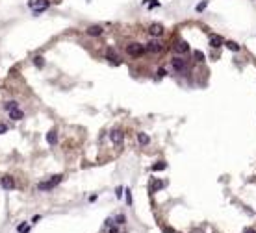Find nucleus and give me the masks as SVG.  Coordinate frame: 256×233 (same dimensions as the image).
<instances>
[{"instance_id": "1", "label": "nucleus", "mask_w": 256, "mask_h": 233, "mask_svg": "<svg viewBox=\"0 0 256 233\" xmlns=\"http://www.w3.org/2000/svg\"><path fill=\"white\" fill-rule=\"evenodd\" d=\"M147 52H148L147 45H143V43H130V45H126V54L130 57H143Z\"/></svg>"}, {"instance_id": "2", "label": "nucleus", "mask_w": 256, "mask_h": 233, "mask_svg": "<svg viewBox=\"0 0 256 233\" xmlns=\"http://www.w3.org/2000/svg\"><path fill=\"white\" fill-rule=\"evenodd\" d=\"M169 65H171V69L175 70V72L184 74L187 70V59H184L182 56H173L169 59Z\"/></svg>"}, {"instance_id": "3", "label": "nucleus", "mask_w": 256, "mask_h": 233, "mask_svg": "<svg viewBox=\"0 0 256 233\" xmlns=\"http://www.w3.org/2000/svg\"><path fill=\"white\" fill-rule=\"evenodd\" d=\"M61 180H63V176H61V174H56V176H52V178H50V180L41 181V183L37 185V189H39V191H50V189H54L56 185H60V183H61Z\"/></svg>"}, {"instance_id": "4", "label": "nucleus", "mask_w": 256, "mask_h": 233, "mask_svg": "<svg viewBox=\"0 0 256 233\" xmlns=\"http://www.w3.org/2000/svg\"><path fill=\"white\" fill-rule=\"evenodd\" d=\"M147 50H148V52H152V54H161L165 50V45L160 41V39H152V41L147 45Z\"/></svg>"}, {"instance_id": "5", "label": "nucleus", "mask_w": 256, "mask_h": 233, "mask_svg": "<svg viewBox=\"0 0 256 233\" xmlns=\"http://www.w3.org/2000/svg\"><path fill=\"white\" fill-rule=\"evenodd\" d=\"M110 141H112L113 144L121 146L124 143V132L123 130H112V132H110Z\"/></svg>"}, {"instance_id": "6", "label": "nucleus", "mask_w": 256, "mask_h": 233, "mask_svg": "<svg viewBox=\"0 0 256 233\" xmlns=\"http://www.w3.org/2000/svg\"><path fill=\"white\" fill-rule=\"evenodd\" d=\"M173 50H175L176 54H187L189 52V45H187V41H184V39H178V41L175 43V46H173Z\"/></svg>"}, {"instance_id": "7", "label": "nucleus", "mask_w": 256, "mask_h": 233, "mask_svg": "<svg viewBox=\"0 0 256 233\" xmlns=\"http://www.w3.org/2000/svg\"><path fill=\"white\" fill-rule=\"evenodd\" d=\"M163 26L161 24H152L151 28H148V35H151L152 39H158V37H161V35H163Z\"/></svg>"}, {"instance_id": "8", "label": "nucleus", "mask_w": 256, "mask_h": 233, "mask_svg": "<svg viewBox=\"0 0 256 233\" xmlns=\"http://www.w3.org/2000/svg\"><path fill=\"white\" fill-rule=\"evenodd\" d=\"M85 33H87L89 37H100V35L104 33V28L98 26V24H93V26H89V28L85 30Z\"/></svg>"}, {"instance_id": "9", "label": "nucleus", "mask_w": 256, "mask_h": 233, "mask_svg": "<svg viewBox=\"0 0 256 233\" xmlns=\"http://www.w3.org/2000/svg\"><path fill=\"white\" fill-rule=\"evenodd\" d=\"M0 185L4 189H7V191H11V189H15V180L11 176H4V178H0Z\"/></svg>"}, {"instance_id": "10", "label": "nucleus", "mask_w": 256, "mask_h": 233, "mask_svg": "<svg viewBox=\"0 0 256 233\" xmlns=\"http://www.w3.org/2000/svg\"><path fill=\"white\" fill-rule=\"evenodd\" d=\"M106 59H108L110 63H113V65H119V63H121L119 56H117V52L113 48H108V52H106Z\"/></svg>"}, {"instance_id": "11", "label": "nucleus", "mask_w": 256, "mask_h": 233, "mask_svg": "<svg viewBox=\"0 0 256 233\" xmlns=\"http://www.w3.org/2000/svg\"><path fill=\"white\" fill-rule=\"evenodd\" d=\"M224 45V39L221 35H210V46L212 48H219V46Z\"/></svg>"}, {"instance_id": "12", "label": "nucleus", "mask_w": 256, "mask_h": 233, "mask_svg": "<svg viewBox=\"0 0 256 233\" xmlns=\"http://www.w3.org/2000/svg\"><path fill=\"white\" fill-rule=\"evenodd\" d=\"M46 143H48L50 146H54L58 143V132L56 130H50V132L46 133Z\"/></svg>"}, {"instance_id": "13", "label": "nucleus", "mask_w": 256, "mask_h": 233, "mask_svg": "<svg viewBox=\"0 0 256 233\" xmlns=\"http://www.w3.org/2000/svg\"><path fill=\"white\" fill-rule=\"evenodd\" d=\"M137 143H139L141 146H147L148 143H151V137H148L147 133L141 132V133H137Z\"/></svg>"}, {"instance_id": "14", "label": "nucleus", "mask_w": 256, "mask_h": 233, "mask_svg": "<svg viewBox=\"0 0 256 233\" xmlns=\"http://www.w3.org/2000/svg\"><path fill=\"white\" fill-rule=\"evenodd\" d=\"M7 113H9V118H13V120H22L24 118V113L21 109H13V111H7Z\"/></svg>"}, {"instance_id": "15", "label": "nucleus", "mask_w": 256, "mask_h": 233, "mask_svg": "<svg viewBox=\"0 0 256 233\" xmlns=\"http://www.w3.org/2000/svg\"><path fill=\"white\" fill-rule=\"evenodd\" d=\"M48 7H50V2H48V0H46L45 4H41V6L34 7V15H41L43 11H46V9H48Z\"/></svg>"}, {"instance_id": "16", "label": "nucleus", "mask_w": 256, "mask_h": 233, "mask_svg": "<svg viewBox=\"0 0 256 233\" xmlns=\"http://www.w3.org/2000/svg\"><path fill=\"white\" fill-rule=\"evenodd\" d=\"M224 46H226L228 50H232V52H239V50H241V46H239L238 43H234V41H224Z\"/></svg>"}, {"instance_id": "17", "label": "nucleus", "mask_w": 256, "mask_h": 233, "mask_svg": "<svg viewBox=\"0 0 256 233\" xmlns=\"http://www.w3.org/2000/svg\"><path fill=\"white\" fill-rule=\"evenodd\" d=\"M4 109H6V111H13V109H19V102H17V100H9V102H6V104H4Z\"/></svg>"}, {"instance_id": "18", "label": "nucleus", "mask_w": 256, "mask_h": 233, "mask_svg": "<svg viewBox=\"0 0 256 233\" xmlns=\"http://www.w3.org/2000/svg\"><path fill=\"white\" fill-rule=\"evenodd\" d=\"M208 4H210V0H200V2L195 6V11H197V13H202V11L208 7Z\"/></svg>"}, {"instance_id": "19", "label": "nucleus", "mask_w": 256, "mask_h": 233, "mask_svg": "<svg viewBox=\"0 0 256 233\" xmlns=\"http://www.w3.org/2000/svg\"><path fill=\"white\" fill-rule=\"evenodd\" d=\"M193 57H195V61H199V63H202L204 59H206L204 52H200V50H193Z\"/></svg>"}, {"instance_id": "20", "label": "nucleus", "mask_w": 256, "mask_h": 233, "mask_svg": "<svg viewBox=\"0 0 256 233\" xmlns=\"http://www.w3.org/2000/svg\"><path fill=\"white\" fill-rule=\"evenodd\" d=\"M34 65L41 69V67L45 65V57H43V56H35V57H34Z\"/></svg>"}, {"instance_id": "21", "label": "nucleus", "mask_w": 256, "mask_h": 233, "mask_svg": "<svg viewBox=\"0 0 256 233\" xmlns=\"http://www.w3.org/2000/svg\"><path fill=\"white\" fill-rule=\"evenodd\" d=\"M167 168V163H163V161H160V163H156V165H152V170H165Z\"/></svg>"}, {"instance_id": "22", "label": "nucleus", "mask_w": 256, "mask_h": 233, "mask_svg": "<svg viewBox=\"0 0 256 233\" xmlns=\"http://www.w3.org/2000/svg\"><path fill=\"white\" fill-rule=\"evenodd\" d=\"M124 198H126V204L128 205H132V191H130V189L124 191Z\"/></svg>"}, {"instance_id": "23", "label": "nucleus", "mask_w": 256, "mask_h": 233, "mask_svg": "<svg viewBox=\"0 0 256 233\" xmlns=\"http://www.w3.org/2000/svg\"><path fill=\"white\" fill-rule=\"evenodd\" d=\"M154 7H160V0H151L148 2V9H154Z\"/></svg>"}, {"instance_id": "24", "label": "nucleus", "mask_w": 256, "mask_h": 233, "mask_svg": "<svg viewBox=\"0 0 256 233\" xmlns=\"http://www.w3.org/2000/svg\"><path fill=\"white\" fill-rule=\"evenodd\" d=\"M156 76H158V78H163V76H167V70H165V69H158Z\"/></svg>"}, {"instance_id": "25", "label": "nucleus", "mask_w": 256, "mask_h": 233, "mask_svg": "<svg viewBox=\"0 0 256 233\" xmlns=\"http://www.w3.org/2000/svg\"><path fill=\"white\" fill-rule=\"evenodd\" d=\"M117 224H124V222H126V218H124V215H117Z\"/></svg>"}, {"instance_id": "26", "label": "nucleus", "mask_w": 256, "mask_h": 233, "mask_svg": "<svg viewBox=\"0 0 256 233\" xmlns=\"http://www.w3.org/2000/svg\"><path fill=\"white\" fill-rule=\"evenodd\" d=\"M123 187H117V192H115V194H117V198H121V196H123Z\"/></svg>"}, {"instance_id": "27", "label": "nucleus", "mask_w": 256, "mask_h": 233, "mask_svg": "<svg viewBox=\"0 0 256 233\" xmlns=\"http://www.w3.org/2000/svg\"><path fill=\"white\" fill-rule=\"evenodd\" d=\"M7 132V126L6 124H0V135H2V133H6Z\"/></svg>"}, {"instance_id": "28", "label": "nucleus", "mask_w": 256, "mask_h": 233, "mask_svg": "<svg viewBox=\"0 0 256 233\" xmlns=\"http://www.w3.org/2000/svg\"><path fill=\"white\" fill-rule=\"evenodd\" d=\"M148 2L151 0H141V6H148Z\"/></svg>"}, {"instance_id": "29", "label": "nucleus", "mask_w": 256, "mask_h": 233, "mask_svg": "<svg viewBox=\"0 0 256 233\" xmlns=\"http://www.w3.org/2000/svg\"><path fill=\"white\" fill-rule=\"evenodd\" d=\"M243 233H256V231H254V230H251V228H247V230L243 231Z\"/></svg>"}, {"instance_id": "30", "label": "nucleus", "mask_w": 256, "mask_h": 233, "mask_svg": "<svg viewBox=\"0 0 256 233\" xmlns=\"http://www.w3.org/2000/svg\"><path fill=\"white\" fill-rule=\"evenodd\" d=\"M110 233H117V228H110Z\"/></svg>"}, {"instance_id": "31", "label": "nucleus", "mask_w": 256, "mask_h": 233, "mask_svg": "<svg viewBox=\"0 0 256 233\" xmlns=\"http://www.w3.org/2000/svg\"><path fill=\"white\" fill-rule=\"evenodd\" d=\"M254 2H256V0H254Z\"/></svg>"}]
</instances>
